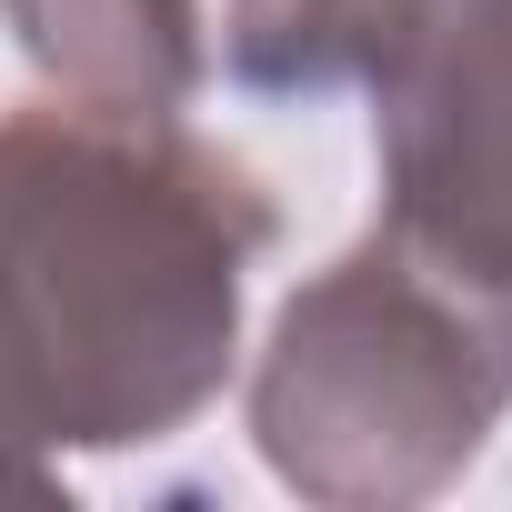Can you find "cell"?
I'll return each instance as SVG.
<instances>
[{
	"instance_id": "cell-5",
	"label": "cell",
	"mask_w": 512,
	"mask_h": 512,
	"mask_svg": "<svg viewBox=\"0 0 512 512\" xmlns=\"http://www.w3.org/2000/svg\"><path fill=\"white\" fill-rule=\"evenodd\" d=\"M442 0H231L221 11V71L262 101H322V91H382L402 51L432 31Z\"/></svg>"
},
{
	"instance_id": "cell-2",
	"label": "cell",
	"mask_w": 512,
	"mask_h": 512,
	"mask_svg": "<svg viewBox=\"0 0 512 512\" xmlns=\"http://www.w3.org/2000/svg\"><path fill=\"white\" fill-rule=\"evenodd\" d=\"M251 442L322 512H412L452 492L512 412V292L372 221L251 352Z\"/></svg>"
},
{
	"instance_id": "cell-1",
	"label": "cell",
	"mask_w": 512,
	"mask_h": 512,
	"mask_svg": "<svg viewBox=\"0 0 512 512\" xmlns=\"http://www.w3.org/2000/svg\"><path fill=\"white\" fill-rule=\"evenodd\" d=\"M282 241L272 181L181 111H0V452H151L231 362L251 262Z\"/></svg>"
},
{
	"instance_id": "cell-6",
	"label": "cell",
	"mask_w": 512,
	"mask_h": 512,
	"mask_svg": "<svg viewBox=\"0 0 512 512\" xmlns=\"http://www.w3.org/2000/svg\"><path fill=\"white\" fill-rule=\"evenodd\" d=\"M0 502H71V472H51V462H21V452H0Z\"/></svg>"
},
{
	"instance_id": "cell-3",
	"label": "cell",
	"mask_w": 512,
	"mask_h": 512,
	"mask_svg": "<svg viewBox=\"0 0 512 512\" xmlns=\"http://www.w3.org/2000/svg\"><path fill=\"white\" fill-rule=\"evenodd\" d=\"M382 221L512 292V0H442L372 91Z\"/></svg>"
},
{
	"instance_id": "cell-4",
	"label": "cell",
	"mask_w": 512,
	"mask_h": 512,
	"mask_svg": "<svg viewBox=\"0 0 512 512\" xmlns=\"http://www.w3.org/2000/svg\"><path fill=\"white\" fill-rule=\"evenodd\" d=\"M21 61L61 101L101 111H191L211 81V21L201 0H0Z\"/></svg>"
}]
</instances>
